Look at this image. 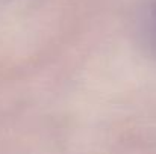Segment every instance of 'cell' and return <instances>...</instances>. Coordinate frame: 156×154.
Wrapping results in <instances>:
<instances>
[{"mask_svg": "<svg viewBox=\"0 0 156 154\" xmlns=\"http://www.w3.org/2000/svg\"><path fill=\"white\" fill-rule=\"evenodd\" d=\"M149 39L156 50V2L149 12Z\"/></svg>", "mask_w": 156, "mask_h": 154, "instance_id": "6da1fadb", "label": "cell"}]
</instances>
